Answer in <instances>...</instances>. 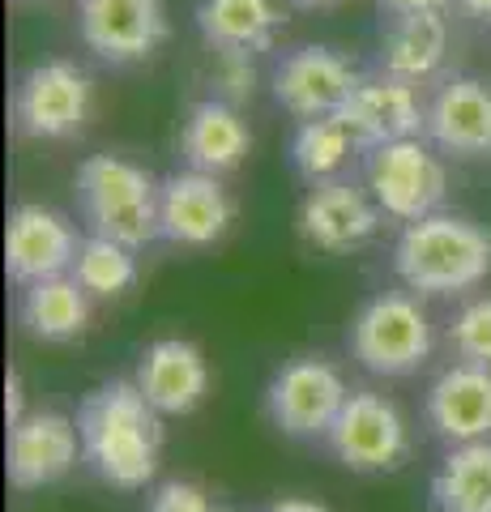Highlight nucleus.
<instances>
[{"label":"nucleus","mask_w":491,"mask_h":512,"mask_svg":"<svg viewBox=\"0 0 491 512\" xmlns=\"http://www.w3.org/2000/svg\"><path fill=\"white\" fill-rule=\"evenodd\" d=\"M22 325L39 342H73L90 325V295L73 274L30 282L22 291Z\"/></svg>","instance_id":"nucleus-22"},{"label":"nucleus","mask_w":491,"mask_h":512,"mask_svg":"<svg viewBox=\"0 0 491 512\" xmlns=\"http://www.w3.org/2000/svg\"><path fill=\"white\" fill-rule=\"evenodd\" d=\"M338 116L355 133L359 150L402 141V137H423V128H427V107L419 99V86L402 82V77H393V73L363 77Z\"/></svg>","instance_id":"nucleus-12"},{"label":"nucleus","mask_w":491,"mask_h":512,"mask_svg":"<svg viewBox=\"0 0 491 512\" xmlns=\"http://www.w3.org/2000/svg\"><path fill=\"white\" fill-rule=\"evenodd\" d=\"M26 5H43V0H26Z\"/></svg>","instance_id":"nucleus-34"},{"label":"nucleus","mask_w":491,"mask_h":512,"mask_svg":"<svg viewBox=\"0 0 491 512\" xmlns=\"http://www.w3.org/2000/svg\"><path fill=\"white\" fill-rule=\"evenodd\" d=\"M73 278L86 286L90 299H116L137 282V261L129 244H116L107 235L82 239V248L73 256Z\"/></svg>","instance_id":"nucleus-25"},{"label":"nucleus","mask_w":491,"mask_h":512,"mask_svg":"<svg viewBox=\"0 0 491 512\" xmlns=\"http://www.w3.org/2000/svg\"><path fill=\"white\" fill-rule=\"evenodd\" d=\"M436 512H491V440L453 444L432 478Z\"/></svg>","instance_id":"nucleus-23"},{"label":"nucleus","mask_w":491,"mask_h":512,"mask_svg":"<svg viewBox=\"0 0 491 512\" xmlns=\"http://www.w3.org/2000/svg\"><path fill=\"white\" fill-rule=\"evenodd\" d=\"M205 86H210V99L244 107V103H252V94H257V64H252L248 52H214L210 47Z\"/></svg>","instance_id":"nucleus-26"},{"label":"nucleus","mask_w":491,"mask_h":512,"mask_svg":"<svg viewBox=\"0 0 491 512\" xmlns=\"http://www.w3.org/2000/svg\"><path fill=\"white\" fill-rule=\"evenodd\" d=\"M77 235L65 214L47 210V205H18L9 214V235H5V269L13 282H43L73 269L77 256Z\"/></svg>","instance_id":"nucleus-15"},{"label":"nucleus","mask_w":491,"mask_h":512,"mask_svg":"<svg viewBox=\"0 0 491 512\" xmlns=\"http://www.w3.org/2000/svg\"><path fill=\"white\" fill-rule=\"evenodd\" d=\"M329 444L346 470L359 474H385L402 470L410 457V427L402 410L389 402L385 393L351 389L342 414L329 427Z\"/></svg>","instance_id":"nucleus-8"},{"label":"nucleus","mask_w":491,"mask_h":512,"mask_svg":"<svg viewBox=\"0 0 491 512\" xmlns=\"http://www.w3.org/2000/svg\"><path fill=\"white\" fill-rule=\"evenodd\" d=\"M393 269L406 291L445 299L474 291L491 274V231L462 214H427L406 222L393 248Z\"/></svg>","instance_id":"nucleus-2"},{"label":"nucleus","mask_w":491,"mask_h":512,"mask_svg":"<svg viewBox=\"0 0 491 512\" xmlns=\"http://www.w3.org/2000/svg\"><path fill=\"white\" fill-rule=\"evenodd\" d=\"M137 384L163 414H188L210 393V367H205V355L193 342L163 338L141 355Z\"/></svg>","instance_id":"nucleus-18"},{"label":"nucleus","mask_w":491,"mask_h":512,"mask_svg":"<svg viewBox=\"0 0 491 512\" xmlns=\"http://www.w3.org/2000/svg\"><path fill=\"white\" fill-rule=\"evenodd\" d=\"M82 43L107 64H141L167 43L163 0H77Z\"/></svg>","instance_id":"nucleus-10"},{"label":"nucleus","mask_w":491,"mask_h":512,"mask_svg":"<svg viewBox=\"0 0 491 512\" xmlns=\"http://www.w3.org/2000/svg\"><path fill=\"white\" fill-rule=\"evenodd\" d=\"M299 239L316 252H355L380 231V205L351 180H321L299 201Z\"/></svg>","instance_id":"nucleus-11"},{"label":"nucleus","mask_w":491,"mask_h":512,"mask_svg":"<svg viewBox=\"0 0 491 512\" xmlns=\"http://www.w3.org/2000/svg\"><path fill=\"white\" fill-rule=\"evenodd\" d=\"M359 82H363L359 69L342 52L325 43H308L278 60L274 99L295 120H321V116H338Z\"/></svg>","instance_id":"nucleus-9"},{"label":"nucleus","mask_w":491,"mask_h":512,"mask_svg":"<svg viewBox=\"0 0 491 512\" xmlns=\"http://www.w3.org/2000/svg\"><path fill=\"white\" fill-rule=\"evenodd\" d=\"M158 410L137 380H107L86 393L77 410V431H82V457L90 470L120 491L146 487L158 470L163 453V423Z\"/></svg>","instance_id":"nucleus-1"},{"label":"nucleus","mask_w":491,"mask_h":512,"mask_svg":"<svg viewBox=\"0 0 491 512\" xmlns=\"http://www.w3.org/2000/svg\"><path fill=\"white\" fill-rule=\"evenodd\" d=\"M5 410H9V427L22 419V380H18V372H9V380H5Z\"/></svg>","instance_id":"nucleus-30"},{"label":"nucleus","mask_w":491,"mask_h":512,"mask_svg":"<svg viewBox=\"0 0 491 512\" xmlns=\"http://www.w3.org/2000/svg\"><path fill=\"white\" fill-rule=\"evenodd\" d=\"M346 389L342 372L321 355H299L291 363H282L265 393V410L274 427H282L295 440H312V436H329V427L342 414Z\"/></svg>","instance_id":"nucleus-7"},{"label":"nucleus","mask_w":491,"mask_h":512,"mask_svg":"<svg viewBox=\"0 0 491 512\" xmlns=\"http://www.w3.org/2000/svg\"><path fill=\"white\" fill-rule=\"evenodd\" d=\"M94 116V82L77 60H43L26 69L13 94V120L26 141H69Z\"/></svg>","instance_id":"nucleus-5"},{"label":"nucleus","mask_w":491,"mask_h":512,"mask_svg":"<svg viewBox=\"0 0 491 512\" xmlns=\"http://www.w3.org/2000/svg\"><path fill=\"white\" fill-rule=\"evenodd\" d=\"M205 47L214 52H269L282 30L278 0H197L193 9Z\"/></svg>","instance_id":"nucleus-20"},{"label":"nucleus","mask_w":491,"mask_h":512,"mask_svg":"<svg viewBox=\"0 0 491 512\" xmlns=\"http://www.w3.org/2000/svg\"><path fill=\"white\" fill-rule=\"evenodd\" d=\"M235 222L231 192L210 171H176L163 180V239L180 248H210Z\"/></svg>","instance_id":"nucleus-13"},{"label":"nucleus","mask_w":491,"mask_h":512,"mask_svg":"<svg viewBox=\"0 0 491 512\" xmlns=\"http://www.w3.org/2000/svg\"><path fill=\"white\" fill-rule=\"evenodd\" d=\"M77 448H82V431L65 414L56 410L22 414L9 427V483L18 491L60 483L77 466Z\"/></svg>","instance_id":"nucleus-14"},{"label":"nucleus","mask_w":491,"mask_h":512,"mask_svg":"<svg viewBox=\"0 0 491 512\" xmlns=\"http://www.w3.org/2000/svg\"><path fill=\"white\" fill-rule=\"evenodd\" d=\"M453 0H376L380 18H415V13H445Z\"/></svg>","instance_id":"nucleus-29"},{"label":"nucleus","mask_w":491,"mask_h":512,"mask_svg":"<svg viewBox=\"0 0 491 512\" xmlns=\"http://www.w3.org/2000/svg\"><path fill=\"white\" fill-rule=\"evenodd\" d=\"M287 5H295V9H308V13H316V9H338V5H346V0H287Z\"/></svg>","instance_id":"nucleus-33"},{"label":"nucleus","mask_w":491,"mask_h":512,"mask_svg":"<svg viewBox=\"0 0 491 512\" xmlns=\"http://www.w3.org/2000/svg\"><path fill=\"white\" fill-rule=\"evenodd\" d=\"M449 56V22L445 13H415V18H389L380 35V73L402 82H427L440 73Z\"/></svg>","instance_id":"nucleus-21"},{"label":"nucleus","mask_w":491,"mask_h":512,"mask_svg":"<svg viewBox=\"0 0 491 512\" xmlns=\"http://www.w3.org/2000/svg\"><path fill=\"white\" fill-rule=\"evenodd\" d=\"M363 154H368V188L385 218L419 222L440 210L449 192V175L440 154L423 137L385 141V146H372Z\"/></svg>","instance_id":"nucleus-6"},{"label":"nucleus","mask_w":491,"mask_h":512,"mask_svg":"<svg viewBox=\"0 0 491 512\" xmlns=\"http://www.w3.org/2000/svg\"><path fill=\"white\" fill-rule=\"evenodd\" d=\"M351 355L376 376H410L432 359V320L415 295L385 291L351 325Z\"/></svg>","instance_id":"nucleus-4"},{"label":"nucleus","mask_w":491,"mask_h":512,"mask_svg":"<svg viewBox=\"0 0 491 512\" xmlns=\"http://www.w3.org/2000/svg\"><path fill=\"white\" fill-rule=\"evenodd\" d=\"M423 133L453 158H491V86L479 77H449L427 103Z\"/></svg>","instance_id":"nucleus-16"},{"label":"nucleus","mask_w":491,"mask_h":512,"mask_svg":"<svg viewBox=\"0 0 491 512\" xmlns=\"http://www.w3.org/2000/svg\"><path fill=\"white\" fill-rule=\"evenodd\" d=\"M457 5H462L470 18H479V22H487L491 26V0H457Z\"/></svg>","instance_id":"nucleus-32"},{"label":"nucleus","mask_w":491,"mask_h":512,"mask_svg":"<svg viewBox=\"0 0 491 512\" xmlns=\"http://www.w3.org/2000/svg\"><path fill=\"white\" fill-rule=\"evenodd\" d=\"M355 150H359V141L342 116L299 120L295 141H291V163L308 184H321V180H338V171L351 163Z\"/></svg>","instance_id":"nucleus-24"},{"label":"nucleus","mask_w":491,"mask_h":512,"mask_svg":"<svg viewBox=\"0 0 491 512\" xmlns=\"http://www.w3.org/2000/svg\"><path fill=\"white\" fill-rule=\"evenodd\" d=\"M265 512H329V508L316 504V500H295V495H291V500H274Z\"/></svg>","instance_id":"nucleus-31"},{"label":"nucleus","mask_w":491,"mask_h":512,"mask_svg":"<svg viewBox=\"0 0 491 512\" xmlns=\"http://www.w3.org/2000/svg\"><path fill=\"white\" fill-rule=\"evenodd\" d=\"M449 346L462 355V363L491 367V295L466 303L449 325Z\"/></svg>","instance_id":"nucleus-27"},{"label":"nucleus","mask_w":491,"mask_h":512,"mask_svg":"<svg viewBox=\"0 0 491 512\" xmlns=\"http://www.w3.org/2000/svg\"><path fill=\"white\" fill-rule=\"evenodd\" d=\"M146 512H227V508L193 478H171V483H163L150 495Z\"/></svg>","instance_id":"nucleus-28"},{"label":"nucleus","mask_w":491,"mask_h":512,"mask_svg":"<svg viewBox=\"0 0 491 512\" xmlns=\"http://www.w3.org/2000/svg\"><path fill=\"white\" fill-rule=\"evenodd\" d=\"M180 150L188 158V167L227 175L252 154V128L240 107H231L223 99H201L188 107V120L180 128Z\"/></svg>","instance_id":"nucleus-19"},{"label":"nucleus","mask_w":491,"mask_h":512,"mask_svg":"<svg viewBox=\"0 0 491 512\" xmlns=\"http://www.w3.org/2000/svg\"><path fill=\"white\" fill-rule=\"evenodd\" d=\"M77 205L90 235L141 248L163 235V184L120 154H90L77 167Z\"/></svg>","instance_id":"nucleus-3"},{"label":"nucleus","mask_w":491,"mask_h":512,"mask_svg":"<svg viewBox=\"0 0 491 512\" xmlns=\"http://www.w3.org/2000/svg\"><path fill=\"white\" fill-rule=\"evenodd\" d=\"M427 423L449 444L491 440V367L483 363L449 367L427 393Z\"/></svg>","instance_id":"nucleus-17"}]
</instances>
